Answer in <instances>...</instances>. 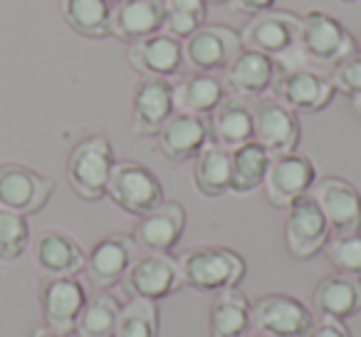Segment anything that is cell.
Here are the masks:
<instances>
[{
	"mask_svg": "<svg viewBox=\"0 0 361 337\" xmlns=\"http://www.w3.org/2000/svg\"><path fill=\"white\" fill-rule=\"evenodd\" d=\"M67 28L87 40H104L109 35L111 0H60Z\"/></svg>",
	"mask_w": 361,
	"mask_h": 337,
	"instance_id": "obj_30",
	"label": "cell"
},
{
	"mask_svg": "<svg viewBox=\"0 0 361 337\" xmlns=\"http://www.w3.org/2000/svg\"><path fill=\"white\" fill-rule=\"evenodd\" d=\"M275 100H280L285 107H290L295 114H317L326 110L334 102L336 90L326 75L312 67H285L277 75L275 85Z\"/></svg>",
	"mask_w": 361,
	"mask_h": 337,
	"instance_id": "obj_8",
	"label": "cell"
},
{
	"mask_svg": "<svg viewBox=\"0 0 361 337\" xmlns=\"http://www.w3.org/2000/svg\"><path fill=\"white\" fill-rule=\"evenodd\" d=\"M114 149L104 134H90L72 146L67 156L65 172L72 191L82 201H99L106 196L111 166H114Z\"/></svg>",
	"mask_w": 361,
	"mask_h": 337,
	"instance_id": "obj_3",
	"label": "cell"
},
{
	"mask_svg": "<svg viewBox=\"0 0 361 337\" xmlns=\"http://www.w3.org/2000/svg\"><path fill=\"white\" fill-rule=\"evenodd\" d=\"M250 327V300L238 288L216 292L208 310V337H240Z\"/></svg>",
	"mask_w": 361,
	"mask_h": 337,
	"instance_id": "obj_28",
	"label": "cell"
},
{
	"mask_svg": "<svg viewBox=\"0 0 361 337\" xmlns=\"http://www.w3.org/2000/svg\"><path fill=\"white\" fill-rule=\"evenodd\" d=\"M322 253H324L326 261L331 263V268L336 273L361 280V231L331 236Z\"/></svg>",
	"mask_w": 361,
	"mask_h": 337,
	"instance_id": "obj_34",
	"label": "cell"
},
{
	"mask_svg": "<svg viewBox=\"0 0 361 337\" xmlns=\"http://www.w3.org/2000/svg\"><path fill=\"white\" fill-rule=\"evenodd\" d=\"M240 337H265V335H260V332H245V335H240Z\"/></svg>",
	"mask_w": 361,
	"mask_h": 337,
	"instance_id": "obj_41",
	"label": "cell"
},
{
	"mask_svg": "<svg viewBox=\"0 0 361 337\" xmlns=\"http://www.w3.org/2000/svg\"><path fill=\"white\" fill-rule=\"evenodd\" d=\"M297 32H300V16L292 11L270 8L252 16L240 30L243 47L265 52L272 60H285L295 55Z\"/></svg>",
	"mask_w": 361,
	"mask_h": 337,
	"instance_id": "obj_9",
	"label": "cell"
},
{
	"mask_svg": "<svg viewBox=\"0 0 361 337\" xmlns=\"http://www.w3.org/2000/svg\"><path fill=\"white\" fill-rule=\"evenodd\" d=\"M30 243L27 216L0 206V261H18Z\"/></svg>",
	"mask_w": 361,
	"mask_h": 337,
	"instance_id": "obj_35",
	"label": "cell"
},
{
	"mask_svg": "<svg viewBox=\"0 0 361 337\" xmlns=\"http://www.w3.org/2000/svg\"><path fill=\"white\" fill-rule=\"evenodd\" d=\"M114 337H159V305L154 300L131 297L121 305Z\"/></svg>",
	"mask_w": 361,
	"mask_h": 337,
	"instance_id": "obj_33",
	"label": "cell"
},
{
	"mask_svg": "<svg viewBox=\"0 0 361 337\" xmlns=\"http://www.w3.org/2000/svg\"><path fill=\"white\" fill-rule=\"evenodd\" d=\"M277 75H280L277 60H272L265 52L243 47L235 55V60L223 70V82L235 97L260 100L272 90Z\"/></svg>",
	"mask_w": 361,
	"mask_h": 337,
	"instance_id": "obj_21",
	"label": "cell"
},
{
	"mask_svg": "<svg viewBox=\"0 0 361 337\" xmlns=\"http://www.w3.org/2000/svg\"><path fill=\"white\" fill-rule=\"evenodd\" d=\"M206 0H164V30L178 40H186L206 25Z\"/></svg>",
	"mask_w": 361,
	"mask_h": 337,
	"instance_id": "obj_32",
	"label": "cell"
},
{
	"mask_svg": "<svg viewBox=\"0 0 361 337\" xmlns=\"http://www.w3.org/2000/svg\"><path fill=\"white\" fill-rule=\"evenodd\" d=\"M282 236H285L287 253L297 261H312L324 251L331 231L312 194H305L285 208Z\"/></svg>",
	"mask_w": 361,
	"mask_h": 337,
	"instance_id": "obj_7",
	"label": "cell"
},
{
	"mask_svg": "<svg viewBox=\"0 0 361 337\" xmlns=\"http://www.w3.org/2000/svg\"><path fill=\"white\" fill-rule=\"evenodd\" d=\"M354 52H359V42L334 16L324 11H307L300 16L295 45V57L300 60L297 67H336Z\"/></svg>",
	"mask_w": 361,
	"mask_h": 337,
	"instance_id": "obj_1",
	"label": "cell"
},
{
	"mask_svg": "<svg viewBox=\"0 0 361 337\" xmlns=\"http://www.w3.org/2000/svg\"><path fill=\"white\" fill-rule=\"evenodd\" d=\"M305 337H351V330L339 320H317Z\"/></svg>",
	"mask_w": 361,
	"mask_h": 337,
	"instance_id": "obj_37",
	"label": "cell"
},
{
	"mask_svg": "<svg viewBox=\"0 0 361 337\" xmlns=\"http://www.w3.org/2000/svg\"><path fill=\"white\" fill-rule=\"evenodd\" d=\"M349 105H351V112H354V114L361 119V95L349 97Z\"/></svg>",
	"mask_w": 361,
	"mask_h": 337,
	"instance_id": "obj_40",
	"label": "cell"
},
{
	"mask_svg": "<svg viewBox=\"0 0 361 337\" xmlns=\"http://www.w3.org/2000/svg\"><path fill=\"white\" fill-rule=\"evenodd\" d=\"M191 177L201 196L218 199L231 194V149L211 139L193 159Z\"/></svg>",
	"mask_w": 361,
	"mask_h": 337,
	"instance_id": "obj_27",
	"label": "cell"
},
{
	"mask_svg": "<svg viewBox=\"0 0 361 337\" xmlns=\"http://www.w3.org/2000/svg\"><path fill=\"white\" fill-rule=\"evenodd\" d=\"M176 114L173 102V82L159 80V77H141L134 82L131 90V110L129 126L134 136H156L161 126Z\"/></svg>",
	"mask_w": 361,
	"mask_h": 337,
	"instance_id": "obj_11",
	"label": "cell"
},
{
	"mask_svg": "<svg viewBox=\"0 0 361 337\" xmlns=\"http://www.w3.org/2000/svg\"><path fill=\"white\" fill-rule=\"evenodd\" d=\"M250 325L265 337H305L314 312L290 292H265L250 302Z\"/></svg>",
	"mask_w": 361,
	"mask_h": 337,
	"instance_id": "obj_5",
	"label": "cell"
},
{
	"mask_svg": "<svg viewBox=\"0 0 361 337\" xmlns=\"http://www.w3.org/2000/svg\"><path fill=\"white\" fill-rule=\"evenodd\" d=\"M85 302L87 290L77 276H45L40 285V310L45 327L62 335L75 332Z\"/></svg>",
	"mask_w": 361,
	"mask_h": 337,
	"instance_id": "obj_17",
	"label": "cell"
},
{
	"mask_svg": "<svg viewBox=\"0 0 361 337\" xmlns=\"http://www.w3.org/2000/svg\"><path fill=\"white\" fill-rule=\"evenodd\" d=\"M341 3H359V0H341Z\"/></svg>",
	"mask_w": 361,
	"mask_h": 337,
	"instance_id": "obj_43",
	"label": "cell"
},
{
	"mask_svg": "<svg viewBox=\"0 0 361 337\" xmlns=\"http://www.w3.org/2000/svg\"><path fill=\"white\" fill-rule=\"evenodd\" d=\"M119 285L129 292V297L159 302L183 288V276L171 253H144L126 268Z\"/></svg>",
	"mask_w": 361,
	"mask_h": 337,
	"instance_id": "obj_6",
	"label": "cell"
},
{
	"mask_svg": "<svg viewBox=\"0 0 361 337\" xmlns=\"http://www.w3.org/2000/svg\"><path fill=\"white\" fill-rule=\"evenodd\" d=\"M208 141H211V119L183 112H176L156 134L161 156L173 166L193 161Z\"/></svg>",
	"mask_w": 361,
	"mask_h": 337,
	"instance_id": "obj_20",
	"label": "cell"
},
{
	"mask_svg": "<svg viewBox=\"0 0 361 337\" xmlns=\"http://www.w3.org/2000/svg\"><path fill=\"white\" fill-rule=\"evenodd\" d=\"M228 3H231L233 11L240 13V16H247V18L275 8V0H228Z\"/></svg>",
	"mask_w": 361,
	"mask_h": 337,
	"instance_id": "obj_38",
	"label": "cell"
},
{
	"mask_svg": "<svg viewBox=\"0 0 361 337\" xmlns=\"http://www.w3.org/2000/svg\"><path fill=\"white\" fill-rule=\"evenodd\" d=\"M329 80L334 85V90L341 92V95H361V52H354L351 57L341 60L336 67H331Z\"/></svg>",
	"mask_w": 361,
	"mask_h": 337,
	"instance_id": "obj_36",
	"label": "cell"
},
{
	"mask_svg": "<svg viewBox=\"0 0 361 337\" xmlns=\"http://www.w3.org/2000/svg\"><path fill=\"white\" fill-rule=\"evenodd\" d=\"M55 191V182L18 161L0 164V206L23 216L40 213Z\"/></svg>",
	"mask_w": 361,
	"mask_h": 337,
	"instance_id": "obj_13",
	"label": "cell"
},
{
	"mask_svg": "<svg viewBox=\"0 0 361 337\" xmlns=\"http://www.w3.org/2000/svg\"><path fill=\"white\" fill-rule=\"evenodd\" d=\"M164 30V0H111L109 35L119 42L144 40Z\"/></svg>",
	"mask_w": 361,
	"mask_h": 337,
	"instance_id": "obj_22",
	"label": "cell"
},
{
	"mask_svg": "<svg viewBox=\"0 0 361 337\" xmlns=\"http://www.w3.org/2000/svg\"><path fill=\"white\" fill-rule=\"evenodd\" d=\"M32 337H67V335H62V332L50 330V327H40V330L32 332Z\"/></svg>",
	"mask_w": 361,
	"mask_h": 337,
	"instance_id": "obj_39",
	"label": "cell"
},
{
	"mask_svg": "<svg viewBox=\"0 0 361 337\" xmlns=\"http://www.w3.org/2000/svg\"><path fill=\"white\" fill-rule=\"evenodd\" d=\"M121 302L111 292H94L92 297H87L85 307H82L80 317H77V337H114Z\"/></svg>",
	"mask_w": 361,
	"mask_h": 337,
	"instance_id": "obj_31",
	"label": "cell"
},
{
	"mask_svg": "<svg viewBox=\"0 0 361 337\" xmlns=\"http://www.w3.org/2000/svg\"><path fill=\"white\" fill-rule=\"evenodd\" d=\"M272 154L255 139L231 151V194L245 196L262 189Z\"/></svg>",
	"mask_w": 361,
	"mask_h": 337,
	"instance_id": "obj_29",
	"label": "cell"
},
{
	"mask_svg": "<svg viewBox=\"0 0 361 337\" xmlns=\"http://www.w3.org/2000/svg\"><path fill=\"white\" fill-rule=\"evenodd\" d=\"M136 258V241L129 233H109L99 238L87 253V280L94 290H106L124 278L126 268Z\"/></svg>",
	"mask_w": 361,
	"mask_h": 337,
	"instance_id": "obj_18",
	"label": "cell"
},
{
	"mask_svg": "<svg viewBox=\"0 0 361 337\" xmlns=\"http://www.w3.org/2000/svg\"><path fill=\"white\" fill-rule=\"evenodd\" d=\"M106 196L114 201V206L136 218L146 216L166 201L159 174L136 159L114 161L109 182H106Z\"/></svg>",
	"mask_w": 361,
	"mask_h": 337,
	"instance_id": "obj_4",
	"label": "cell"
},
{
	"mask_svg": "<svg viewBox=\"0 0 361 337\" xmlns=\"http://www.w3.org/2000/svg\"><path fill=\"white\" fill-rule=\"evenodd\" d=\"M314 182H317L314 161L310 156L292 151V154L272 156L270 166H267L265 182H262V189H265V196L272 206L287 208L292 201L310 194Z\"/></svg>",
	"mask_w": 361,
	"mask_h": 337,
	"instance_id": "obj_14",
	"label": "cell"
},
{
	"mask_svg": "<svg viewBox=\"0 0 361 337\" xmlns=\"http://www.w3.org/2000/svg\"><path fill=\"white\" fill-rule=\"evenodd\" d=\"M252 124L255 141L262 144L272 156L292 154L302 141L300 114L285 107L275 97H260L252 105Z\"/></svg>",
	"mask_w": 361,
	"mask_h": 337,
	"instance_id": "obj_16",
	"label": "cell"
},
{
	"mask_svg": "<svg viewBox=\"0 0 361 337\" xmlns=\"http://www.w3.org/2000/svg\"><path fill=\"white\" fill-rule=\"evenodd\" d=\"M228 87L221 77L206 72H186L173 85L176 112L211 119V114L226 102Z\"/></svg>",
	"mask_w": 361,
	"mask_h": 337,
	"instance_id": "obj_25",
	"label": "cell"
},
{
	"mask_svg": "<svg viewBox=\"0 0 361 337\" xmlns=\"http://www.w3.org/2000/svg\"><path fill=\"white\" fill-rule=\"evenodd\" d=\"M206 3H228V0H206Z\"/></svg>",
	"mask_w": 361,
	"mask_h": 337,
	"instance_id": "obj_42",
	"label": "cell"
},
{
	"mask_svg": "<svg viewBox=\"0 0 361 337\" xmlns=\"http://www.w3.org/2000/svg\"><path fill=\"white\" fill-rule=\"evenodd\" d=\"M126 62L131 70L141 77H159V80H180L186 75V55H183V40L169 35V32H156L144 40H136L126 45Z\"/></svg>",
	"mask_w": 361,
	"mask_h": 337,
	"instance_id": "obj_10",
	"label": "cell"
},
{
	"mask_svg": "<svg viewBox=\"0 0 361 337\" xmlns=\"http://www.w3.org/2000/svg\"><path fill=\"white\" fill-rule=\"evenodd\" d=\"M186 223V206L180 201H173V199H166L161 206H156L154 211H149L136 221L131 236H134L136 246L144 248L146 253H171L183 238Z\"/></svg>",
	"mask_w": 361,
	"mask_h": 337,
	"instance_id": "obj_19",
	"label": "cell"
},
{
	"mask_svg": "<svg viewBox=\"0 0 361 337\" xmlns=\"http://www.w3.org/2000/svg\"><path fill=\"white\" fill-rule=\"evenodd\" d=\"M240 50V32L228 25H208L206 23L183 40L188 72H206V75L223 72Z\"/></svg>",
	"mask_w": 361,
	"mask_h": 337,
	"instance_id": "obj_12",
	"label": "cell"
},
{
	"mask_svg": "<svg viewBox=\"0 0 361 337\" xmlns=\"http://www.w3.org/2000/svg\"><path fill=\"white\" fill-rule=\"evenodd\" d=\"M183 285L198 292H221L238 288L245 278V258L226 246H193L178 258Z\"/></svg>",
	"mask_w": 361,
	"mask_h": 337,
	"instance_id": "obj_2",
	"label": "cell"
},
{
	"mask_svg": "<svg viewBox=\"0 0 361 337\" xmlns=\"http://www.w3.org/2000/svg\"><path fill=\"white\" fill-rule=\"evenodd\" d=\"M310 307L317 320L346 322L361 312V280L341 273L324 276L312 290Z\"/></svg>",
	"mask_w": 361,
	"mask_h": 337,
	"instance_id": "obj_23",
	"label": "cell"
},
{
	"mask_svg": "<svg viewBox=\"0 0 361 337\" xmlns=\"http://www.w3.org/2000/svg\"><path fill=\"white\" fill-rule=\"evenodd\" d=\"M211 139L231 151L255 139L252 107L247 100L235 95L226 97V102L211 114Z\"/></svg>",
	"mask_w": 361,
	"mask_h": 337,
	"instance_id": "obj_26",
	"label": "cell"
},
{
	"mask_svg": "<svg viewBox=\"0 0 361 337\" xmlns=\"http://www.w3.org/2000/svg\"><path fill=\"white\" fill-rule=\"evenodd\" d=\"M310 194L324 213L331 236L361 231V191L351 182L344 177H322Z\"/></svg>",
	"mask_w": 361,
	"mask_h": 337,
	"instance_id": "obj_15",
	"label": "cell"
},
{
	"mask_svg": "<svg viewBox=\"0 0 361 337\" xmlns=\"http://www.w3.org/2000/svg\"><path fill=\"white\" fill-rule=\"evenodd\" d=\"M35 263L45 276H77L85 271L87 253L60 228H45L35 241Z\"/></svg>",
	"mask_w": 361,
	"mask_h": 337,
	"instance_id": "obj_24",
	"label": "cell"
}]
</instances>
